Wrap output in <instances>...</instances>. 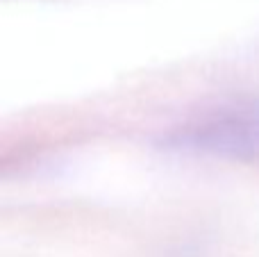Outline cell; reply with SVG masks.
Instances as JSON below:
<instances>
[{"instance_id": "obj_1", "label": "cell", "mask_w": 259, "mask_h": 257, "mask_svg": "<svg viewBox=\"0 0 259 257\" xmlns=\"http://www.w3.org/2000/svg\"><path fill=\"white\" fill-rule=\"evenodd\" d=\"M159 146L184 157L259 166V96L198 109L161 135Z\"/></svg>"}]
</instances>
